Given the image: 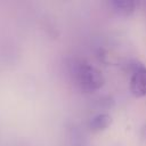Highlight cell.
I'll list each match as a JSON object with an SVG mask.
<instances>
[{"label":"cell","mask_w":146,"mask_h":146,"mask_svg":"<svg viewBox=\"0 0 146 146\" xmlns=\"http://www.w3.org/2000/svg\"><path fill=\"white\" fill-rule=\"evenodd\" d=\"M111 124H112V117L106 113H100L95 115L90 120L89 128L94 132H99V131L106 130Z\"/></svg>","instance_id":"cell-4"},{"label":"cell","mask_w":146,"mask_h":146,"mask_svg":"<svg viewBox=\"0 0 146 146\" xmlns=\"http://www.w3.org/2000/svg\"><path fill=\"white\" fill-rule=\"evenodd\" d=\"M68 73L74 86L83 92H95L105 82L103 73L84 59H74L68 64Z\"/></svg>","instance_id":"cell-1"},{"label":"cell","mask_w":146,"mask_h":146,"mask_svg":"<svg viewBox=\"0 0 146 146\" xmlns=\"http://www.w3.org/2000/svg\"><path fill=\"white\" fill-rule=\"evenodd\" d=\"M108 5L115 13L123 16H130L138 8L139 2L128 1V0H113V1H110Z\"/></svg>","instance_id":"cell-3"},{"label":"cell","mask_w":146,"mask_h":146,"mask_svg":"<svg viewBox=\"0 0 146 146\" xmlns=\"http://www.w3.org/2000/svg\"><path fill=\"white\" fill-rule=\"evenodd\" d=\"M144 131H145V136H146V127L144 128Z\"/></svg>","instance_id":"cell-5"},{"label":"cell","mask_w":146,"mask_h":146,"mask_svg":"<svg viewBox=\"0 0 146 146\" xmlns=\"http://www.w3.org/2000/svg\"><path fill=\"white\" fill-rule=\"evenodd\" d=\"M130 91L135 97L146 96V66L135 63L130 78Z\"/></svg>","instance_id":"cell-2"}]
</instances>
